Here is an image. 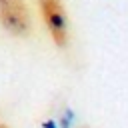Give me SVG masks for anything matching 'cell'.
<instances>
[{
  "instance_id": "cell-1",
  "label": "cell",
  "mask_w": 128,
  "mask_h": 128,
  "mask_svg": "<svg viewBox=\"0 0 128 128\" xmlns=\"http://www.w3.org/2000/svg\"><path fill=\"white\" fill-rule=\"evenodd\" d=\"M0 22L6 32L14 36H26L32 24L24 0H0Z\"/></svg>"
},
{
  "instance_id": "cell-2",
  "label": "cell",
  "mask_w": 128,
  "mask_h": 128,
  "mask_svg": "<svg viewBox=\"0 0 128 128\" xmlns=\"http://www.w3.org/2000/svg\"><path fill=\"white\" fill-rule=\"evenodd\" d=\"M40 12L44 24L56 42V46H66L68 42V20L60 0H40Z\"/></svg>"
},
{
  "instance_id": "cell-3",
  "label": "cell",
  "mask_w": 128,
  "mask_h": 128,
  "mask_svg": "<svg viewBox=\"0 0 128 128\" xmlns=\"http://www.w3.org/2000/svg\"><path fill=\"white\" fill-rule=\"evenodd\" d=\"M0 128H6V126H4V124H0Z\"/></svg>"
}]
</instances>
